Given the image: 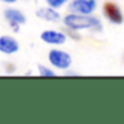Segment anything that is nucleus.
<instances>
[{
    "instance_id": "9",
    "label": "nucleus",
    "mask_w": 124,
    "mask_h": 124,
    "mask_svg": "<svg viewBox=\"0 0 124 124\" xmlns=\"http://www.w3.org/2000/svg\"><path fill=\"white\" fill-rule=\"evenodd\" d=\"M38 71L40 77H55V72L49 68H45L43 65H38Z\"/></svg>"
},
{
    "instance_id": "10",
    "label": "nucleus",
    "mask_w": 124,
    "mask_h": 124,
    "mask_svg": "<svg viewBox=\"0 0 124 124\" xmlns=\"http://www.w3.org/2000/svg\"><path fill=\"white\" fill-rule=\"evenodd\" d=\"M66 1H68V0H46L48 6H51V7H54V9H59V7L63 6Z\"/></svg>"
},
{
    "instance_id": "8",
    "label": "nucleus",
    "mask_w": 124,
    "mask_h": 124,
    "mask_svg": "<svg viewBox=\"0 0 124 124\" xmlns=\"http://www.w3.org/2000/svg\"><path fill=\"white\" fill-rule=\"evenodd\" d=\"M36 16H38L39 19H42V20L52 22V23H55V22H59V20H61V15H59L54 7H51V6L38 9V10H36Z\"/></svg>"
},
{
    "instance_id": "3",
    "label": "nucleus",
    "mask_w": 124,
    "mask_h": 124,
    "mask_svg": "<svg viewBox=\"0 0 124 124\" xmlns=\"http://www.w3.org/2000/svg\"><path fill=\"white\" fill-rule=\"evenodd\" d=\"M95 9H97V1L95 0H72L69 3V10L72 13L91 15Z\"/></svg>"
},
{
    "instance_id": "4",
    "label": "nucleus",
    "mask_w": 124,
    "mask_h": 124,
    "mask_svg": "<svg viewBox=\"0 0 124 124\" xmlns=\"http://www.w3.org/2000/svg\"><path fill=\"white\" fill-rule=\"evenodd\" d=\"M102 12H104V16L111 22V23H116V25H121L123 23V13L120 10V7L113 3V1H105L104 6H102Z\"/></svg>"
},
{
    "instance_id": "1",
    "label": "nucleus",
    "mask_w": 124,
    "mask_h": 124,
    "mask_svg": "<svg viewBox=\"0 0 124 124\" xmlns=\"http://www.w3.org/2000/svg\"><path fill=\"white\" fill-rule=\"evenodd\" d=\"M63 25L68 29L74 31H82V29H90L93 32H101L102 25L101 22L93 17L91 15H79V13H69L63 17Z\"/></svg>"
},
{
    "instance_id": "2",
    "label": "nucleus",
    "mask_w": 124,
    "mask_h": 124,
    "mask_svg": "<svg viewBox=\"0 0 124 124\" xmlns=\"http://www.w3.org/2000/svg\"><path fill=\"white\" fill-rule=\"evenodd\" d=\"M48 59H49L52 66H56L58 69H69V66L72 65L71 55L68 52H65V51H59V49L49 51Z\"/></svg>"
},
{
    "instance_id": "11",
    "label": "nucleus",
    "mask_w": 124,
    "mask_h": 124,
    "mask_svg": "<svg viewBox=\"0 0 124 124\" xmlns=\"http://www.w3.org/2000/svg\"><path fill=\"white\" fill-rule=\"evenodd\" d=\"M1 1H4V3H16L17 0H1Z\"/></svg>"
},
{
    "instance_id": "6",
    "label": "nucleus",
    "mask_w": 124,
    "mask_h": 124,
    "mask_svg": "<svg viewBox=\"0 0 124 124\" xmlns=\"http://www.w3.org/2000/svg\"><path fill=\"white\" fill-rule=\"evenodd\" d=\"M40 39L48 45H63L66 42V35H63L62 32L49 29L40 33Z\"/></svg>"
},
{
    "instance_id": "5",
    "label": "nucleus",
    "mask_w": 124,
    "mask_h": 124,
    "mask_svg": "<svg viewBox=\"0 0 124 124\" xmlns=\"http://www.w3.org/2000/svg\"><path fill=\"white\" fill-rule=\"evenodd\" d=\"M4 17L10 23V26L13 28L15 32H19V26L26 23V16L17 9H6L4 10Z\"/></svg>"
},
{
    "instance_id": "7",
    "label": "nucleus",
    "mask_w": 124,
    "mask_h": 124,
    "mask_svg": "<svg viewBox=\"0 0 124 124\" xmlns=\"http://www.w3.org/2000/svg\"><path fill=\"white\" fill-rule=\"evenodd\" d=\"M17 51H19V43L15 38L7 35L0 36V52L10 55V54H16Z\"/></svg>"
}]
</instances>
